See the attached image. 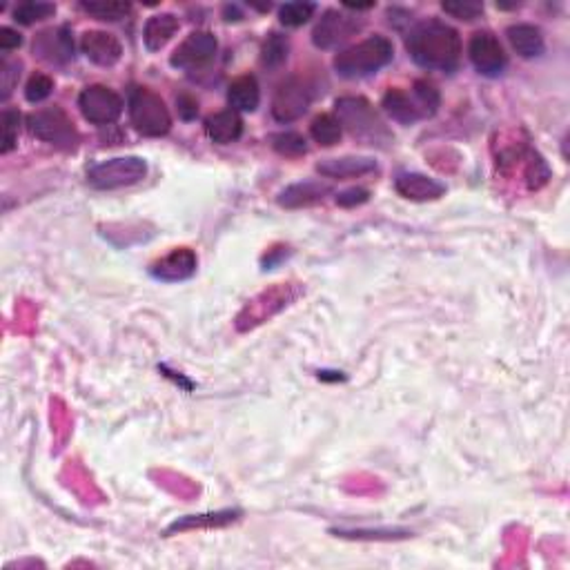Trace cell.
Instances as JSON below:
<instances>
[{"mask_svg": "<svg viewBox=\"0 0 570 570\" xmlns=\"http://www.w3.org/2000/svg\"><path fill=\"white\" fill-rule=\"evenodd\" d=\"M410 59L430 72H455L461 60V39L457 30L441 21H428L412 27L406 39Z\"/></svg>", "mask_w": 570, "mask_h": 570, "instance_id": "cell-1", "label": "cell"}, {"mask_svg": "<svg viewBox=\"0 0 570 570\" xmlns=\"http://www.w3.org/2000/svg\"><path fill=\"white\" fill-rule=\"evenodd\" d=\"M334 107H337V121L355 139L364 140L367 145H376V148H388L393 143V134L366 98L343 96L334 103Z\"/></svg>", "mask_w": 570, "mask_h": 570, "instance_id": "cell-2", "label": "cell"}, {"mask_svg": "<svg viewBox=\"0 0 570 570\" xmlns=\"http://www.w3.org/2000/svg\"><path fill=\"white\" fill-rule=\"evenodd\" d=\"M394 59V47L385 36H370L334 56V69L343 78H364L384 69Z\"/></svg>", "mask_w": 570, "mask_h": 570, "instance_id": "cell-3", "label": "cell"}, {"mask_svg": "<svg viewBox=\"0 0 570 570\" xmlns=\"http://www.w3.org/2000/svg\"><path fill=\"white\" fill-rule=\"evenodd\" d=\"M127 110H130V121L134 130L143 136L157 139V136L167 134L172 127V116H169L165 101L148 87H131Z\"/></svg>", "mask_w": 570, "mask_h": 570, "instance_id": "cell-4", "label": "cell"}, {"mask_svg": "<svg viewBox=\"0 0 570 570\" xmlns=\"http://www.w3.org/2000/svg\"><path fill=\"white\" fill-rule=\"evenodd\" d=\"M148 174V163L140 157H119L101 161L87 169V183L96 190H121L140 183Z\"/></svg>", "mask_w": 570, "mask_h": 570, "instance_id": "cell-5", "label": "cell"}, {"mask_svg": "<svg viewBox=\"0 0 570 570\" xmlns=\"http://www.w3.org/2000/svg\"><path fill=\"white\" fill-rule=\"evenodd\" d=\"M27 127L36 139L63 149H74L78 143V131L63 107H47L27 119Z\"/></svg>", "mask_w": 570, "mask_h": 570, "instance_id": "cell-6", "label": "cell"}, {"mask_svg": "<svg viewBox=\"0 0 570 570\" xmlns=\"http://www.w3.org/2000/svg\"><path fill=\"white\" fill-rule=\"evenodd\" d=\"M78 107H81L85 121L94 122V125H112L121 119L122 98L105 85H89L78 96Z\"/></svg>", "mask_w": 570, "mask_h": 570, "instance_id": "cell-7", "label": "cell"}, {"mask_svg": "<svg viewBox=\"0 0 570 570\" xmlns=\"http://www.w3.org/2000/svg\"><path fill=\"white\" fill-rule=\"evenodd\" d=\"M312 103V89L299 77L287 78L279 85L275 98H272V116L279 122H292L308 112Z\"/></svg>", "mask_w": 570, "mask_h": 570, "instance_id": "cell-8", "label": "cell"}, {"mask_svg": "<svg viewBox=\"0 0 570 570\" xmlns=\"http://www.w3.org/2000/svg\"><path fill=\"white\" fill-rule=\"evenodd\" d=\"M468 59L482 77L497 78L506 72L508 56L502 42L490 32H477L468 42Z\"/></svg>", "mask_w": 570, "mask_h": 570, "instance_id": "cell-9", "label": "cell"}, {"mask_svg": "<svg viewBox=\"0 0 570 570\" xmlns=\"http://www.w3.org/2000/svg\"><path fill=\"white\" fill-rule=\"evenodd\" d=\"M216 51H219V41L210 32H192L181 45L174 50L172 68L176 69H201L214 60Z\"/></svg>", "mask_w": 570, "mask_h": 570, "instance_id": "cell-10", "label": "cell"}, {"mask_svg": "<svg viewBox=\"0 0 570 570\" xmlns=\"http://www.w3.org/2000/svg\"><path fill=\"white\" fill-rule=\"evenodd\" d=\"M357 30H359L357 18L348 16V14L339 12V9H328L321 16V21L317 23V27H314L312 41L321 50H332V47L350 39Z\"/></svg>", "mask_w": 570, "mask_h": 570, "instance_id": "cell-11", "label": "cell"}, {"mask_svg": "<svg viewBox=\"0 0 570 570\" xmlns=\"http://www.w3.org/2000/svg\"><path fill=\"white\" fill-rule=\"evenodd\" d=\"M196 266H199V258L190 248H176L165 254L163 258H158L149 272H152L154 279L165 281V284H176V281L190 279L196 272Z\"/></svg>", "mask_w": 570, "mask_h": 570, "instance_id": "cell-12", "label": "cell"}, {"mask_svg": "<svg viewBox=\"0 0 570 570\" xmlns=\"http://www.w3.org/2000/svg\"><path fill=\"white\" fill-rule=\"evenodd\" d=\"M394 190L399 196L408 201H417V204H426V201H437L446 195V185L437 178L426 176L419 172H402L394 178Z\"/></svg>", "mask_w": 570, "mask_h": 570, "instance_id": "cell-13", "label": "cell"}, {"mask_svg": "<svg viewBox=\"0 0 570 570\" xmlns=\"http://www.w3.org/2000/svg\"><path fill=\"white\" fill-rule=\"evenodd\" d=\"M81 50L92 63L101 65V68H112L121 60L122 56V45L114 34H107V32L92 30L85 32L81 39Z\"/></svg>", "mask_w": 570, "mask_h": 570, "instance_id": "cell-14", "label": "cell"}, {"mask_svg": "<svg viewBox=\"0 0 570 570\" xmlns=\"http://www.w3.org/2000/svg\"><path fill=\"white\" fill-rule=\"evenodd\" d=\"M34 51L50 63H68L74 59V41L65 27L47 30L34 41Z\"/></svg>", "mask_w": 570, "mask_h": 570, "instance_id": "cell-15", "label": "cell"}, {"mask_svg": "<svg viewBox=\"0 0 570 570\" xmlns=\"http://www.w3.org/2000/svg\"><path fill=\"white\" fill-rule=\"evenodd\" d=\"M317 172L328 178H355L376 172V161L370 157H343L328 158L317 165Z\"/></svg>", "mask_w": 570, "mask_h": 570, "instance_id": "cell-16", "label": "cell"}, {"mask_svg": "<svg viewBox=\"0 0 570 570\" xmlns=\"http://www.w3.org/2000/svg\"><path fill=\"white\" fill-rule=\"evenodd\" d=\"M205 131L207 136H210L212 143H237L243 134V121L234 110L216 112V114H212L210 119L205 121Z\"/></svg>", "mask_w": 570, "mask_h": 570, "instance_id": "cell-17", "label": "cell"}, {"mask_svg": "<svg viewBox=\"0 0 570 570\" xmlns=\"http://www.w3.org/2000/svg\"><path fill=\"white\" fill-rule=\"evenodd\" d=\"M384 110L388 112V114L393 116L397 122H403V125H412V122L426 119L421 107H419L417 101H414L412 92L408 94L399 87L388 89V92H385Z\"/></svg>", "mask_w": 570, "mask_h": 570, "instance_id": "cell-18", "label": "cell"}, {"mask_svg": "<svg viewBox=\"0 0 570 570\" xmlns=\"http://www.w3.org/2000/svg\"><path fill=\"white\" fill-rule=\"evenodd\" d=\"M508 41H511L512 50L521 56V59H537V56L544 54V36H541L539 27L535 25H526V23H520V25L508 27Z\"/></svg>", "mask_w": 570, "mask_h": 570, "instance_id": "cell-19", "label": "cell"}, {"mask_svg": "<svg viewBox=\"0 0 570 570\" xmlns=\"http://www.w3.org/2000/svg\"><path fill=\"white\" fill-rule=\"evenodd\" d=\"M228 103L234 112H254L261 103V89L257 78L245 74L234 78L228 87Z\"/></svg>", "mask_w": 570, "mask_h": 570, "instance_id": "cell-20", "label": "cell"}, {"mask_svg": "<svg viewBox=\"0 0 570 570\" xmlns=\"http://www.w3.org/2000/svg\"><path fill=\"white\" fill-rule=\"evenodd\" d=\"M178 32V18L174 14H157V16L148 18L143 30L145 47L149 51H158L172 41V36Z\"/></svg>", "mask_w": 570, "mask_h": 570, "instance_id": "cell-21", "label": "cell"}, {"mask_svg": "<svg viewBox=\"0 0 570 570\" xmlns=\"http://www.w3.org/2000/svg\"><path fill=\"white\" fill-rule=\"evenodd\" d=\"M330 192V185H321V183H294V185H287L279 195V205L281 207H308L323 201Z\"/></svg>", "mask_w": 570, "mask_h": 570, "instance_id": "cell-22", "label": "cell"}, {"mask_svg": "<svg viewBox=\"0 0 570 570\" xmlns=\"http://www.w3.org/2000/svg\"><path fill=\"white\" fill-rule=\"evenodd\" d=\"M81 7L89 16L110 23L121 21V18H125L131 12V5L122 3V0H83Z\"/></svg>", "mask_w": 570, "mask_h": 570, "instance_id": "cell-23", "label": "cell"}, {"mask_svg": "<svg viewBox=\"0 0 570 570\" xmlns=\"http://www.w3.org/2000/svg\"><path fill=\"white\" fill-rule=\"evenodd\" d=\"M239 517L237 511H221V512H210V515H192L185 517L181 521H174L167 529V535L176 530H187V529H204V526H225L230 521H234Z\"/></svg>", "mask_w": 570, "mask_h": 570, "instance_id": "cell-24", "label": "cell"}, {"mask_svg": "<svg viewBox=\"0 0 570 570\" xmlns=\"http://www.w3.org/2000/svg\"><path fill=\"white\" fill-rule=\"evenodd\" d=\"M310 134H312V139L317 140L319 145L332 148V145H337L339 140H341L343 127L341 122L337 121V116L321 114L312 121V125H310Z\"/></svg>", "mask_w": 570, "mask_h": 570, "instance_id": "cell-25", "label": "cell"}, {"mask_svg": "<svg viewBox=\"0 0 570 570\" xmlns=\"http://www.w3.org/2000/svg\"><path fill=\"white\" fill-rule=\"evenodd\" d=\"M287 54H290V41L284 34H270L267 41L263 42V50H261V63L266 68H281V65L287 60Z\"/></svg>", "mask_w": 570, "mask_h": 570, "instance_id": "cell-26", "label": "cell"}, {"mask_svg": "<svg viewBox=\"0 0 570 570\" xmlns=\"http://www.w3.org/2000/svg\"><path fill=\"white\" fill-rule=\"evenodd\" d=\"M56 5L42 3V0H27L14 9V21L21 25H34V23L45 21V18L54 16Z\"/></svg>", "mask_w": 570, "mask_h": 570, "instance_id": "cell-27", "label": "cell"}, {"mask_svg": "<svg viewBox=\"0 0 570 570\" xmlns=\"http://www.w3.org/2000/svg\"><path fill=\"white\" fill-rule=\"evenodd\" d=\"M21 114L16 110H5L0 114V152L9 154L18 145Z\"/></svg>", "mask_w": 570, "mask_h": 570, "instance_id": "cell-28", "label": "cell"}, {"mask_svg": "<svg viewBox=\"0 0 570 570\" xmlns=\"http://www.w3.org/2000/svg\"><path fill=\"white\" fill-rule=\"evenodd\" d=\"M317 12L314 3H285L279 9V18L285 27H301L310 21Z\"/></svg>", "mask_w": 570, "mask_h": 570, "instance_id": "cell-29", "label": "cell"}, {"mask_svg": "<svg viewBox=\"0 0 570 570\" xmlns=\"http://www.w3.org/2000/svg\"><path fill=\"white\" fill-rule=\"evenodd\" d=\"M272 148L287 158L301 157V154L308 152L305 139L301 134H296V131H281V134H275L272 136Z\"/></svg>", "mask_w": 570, "mask_h": 570, "instance_id": "cell-30", "label": "cell"}, {"mask_svg": "<svg viewBox=\"0 0 570 570\" xmlns=\"http://www.w3.org/2000/svg\"><path fill=\"white\" fill-rule=\"evenodd\" d=\"M412 96H414V101H417V105L421 107V112L426 119L428 116L435 114L437 107H439V103H441V96H439V92H437V87L428 81L414 83Z\"/></svg>", "mask_w": 570, "mask_h": 570, "instance_id": "cell-31", "label": "cell"}, {"mask_svg": "<svg viewBox=\"0 0 570 570\" xmlns=\"http://www.w3.org/2000/svg\"><path fill=\"white\" fill-rule=\"evenodd\" d=\"M441 9L450 16L459 18V21H475L484 14V3H477V0H446V3H441Z\"/></svg>", "mask_w": 570, "mask_h": 570, "instance_id": "cell-32", "label": "cell"}, {"mask_svg": "<svg viewBox=\"0 0 570 570\" xmlns=\"http://www.w3.org/2000/svg\"><path fill=\"white\" fill-rule=\"evenodd\" d=\"M332 535L346 537V539H399V537H408V530L402 529H384V530H366V529H334Z\"/></svg>", "mask_w": 570, "mask_h": 570, "instance_id": "cell-33", "label": "cell"}, {"mask_svg": "<svg viewBox=\"0 0 570 570\" xmlns=\"http://www.w3.org/2000/svg\"><path fill=\"white\" fill-rule=\"evenodd\" d=\"M51 92H54V81L50 77H45V74H34L27 81L25 98L30 103H42L45 98H50Z\"/></svg>", "mask_w": 570, "mask_h": 570, "instance_id": "cell-34", "label": "cell"}, {"mask_svg": "<svg viewBox=\"0 0 570 570\" xmlns=\"http://www.w3.org/2000/svg\"><path fill=\"white\" fill-rule=\"evenodd\" d=\"M367 199H370V192H367L366 187H350V190H346V192H339L337 205L357 207V205H364Z\"/></svg>", "mask_w": 570, "mask_h": 570, "instance_id": "cell-35", "label": "cell"}, {"mask_svg": "<svg viewBox=\"0 0 570 570\" xmlns=\"http://www.w3.org/2000/svg\"><path fill=\"white\" fill-rule=\"evenodd\" d=\"M18 68L21 65L16 63H3V72H0V83H3V98L9 96V92L14 89V85H16L18 77H21V72H18Z\"/></svg>", "mask_w": 570, "mask_h": 570, "instance_id": "cell-36", "label": "cell"}, {"mask_svg": "<svg viewBox=\"0 0 570 570\" xmlns=\"http://www.w3.org/2000/svg\"><path fill=\"white\" fill-rule=\"evenodd\" d=\"M176 105H178V114H181V119L192 121V119H196V114H199V103H196V98L187 96V94H183V96L178 98Z\"/></svg>", "mask_w": 570, "mask_h": 570, "instance_id": "cell-37", "label": "cell"}, {"mask_svg": "<svg viewBox=\"0 0 570 570\" xmlns=\"http://www.w3.org/2000/svg\"><path fill=\"white\" fill-rule=\"evenodd\" d=\"M21 45H23V36L18 34L16 30H12V27H0V50L12 51Z\"/></svg>", "mask_w": 570, "mask_h": 570, "instance_id": "cell-38", "label": "cell"}]
</instances>
